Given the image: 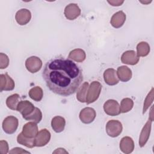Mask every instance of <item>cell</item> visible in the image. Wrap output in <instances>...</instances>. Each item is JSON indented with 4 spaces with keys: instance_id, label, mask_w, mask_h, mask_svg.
Listing matches in <instances>:
<instances>
[{
    "instance_id": "cell-5",
    "label": "cell",
    "mask_w": 154,
    "mask_h": 154,
    "mask_svg": "<svg viewBox=\"0 0 154 154\" xmlns=\"http://www.w3.org/2000/svg\"><path fill=\"white\" fill-rule=\"evenodd\" d=\"M103 110L106 114L111 116H116L121 113L118 102L114 99H109L104 103Z\"/></svg>"
},
{
    "instance_id": "cell-4",
    "label": "cell",
    "mask_w": 154,
    "mask_h": 154,
    "mask_svg": "<svg viewBox=\"0 0 154 154\" xmlns=\"http://www.w3.org/2000/svg\"><path fill=\"white\" fill-rule=\"evenodd\" d=\"M19 125L18 119L13 116H10L4 119L2 122V129L8 134H14L17 129Z\"/></svg>"
},
{
    "instance_id": "cell-12",
    "label": "cell",
    "mask_w": 154,
    "mask_h": 154,
    "mask_svg": "<svg viewBox=\"0 0 154 154\" xmlns=\"http://www.w3.org/2000/svg\"><path fill=\"white\" fill-rule=\"evenodd\" d=\"M31 13L30 11L26 8H22L18 10L15 15V19L20 25H25L30 21Z\"/></svg>"
},
{
    "instance_id": "cell-22",
    "label": "cell",
    "mask_w": 154,
    "mask_h": 154,
    "mask_svg": "<svg viewBox=\"0 0 154 154\" xmlns=\"http://www.w3.org/2000/svg\"><path fill=\"white\" fill-rule=\"evenodd\" d=\"M88 87V83L87 82H85L78 88L76 93V99L79 102L82 103L85 102Z\"/></svg>"
},
{
    "instance_id": "cell-32",
    "label": "cell",
    "mask_w": 154,
    "mask_h": 154,
    "mask_svg": "<svg viewBox=\"0 0 154 154\" xmlns=\"http://www.w3.org/2000/svg\"><path fill=\"white\" fill-rule=\"evenodd\" d=\"M9 153H30V152L23 149L22 148L16 147L13 148L10 151H9Z\"/></svg>"
},
{
    "instance_id": "cell-9",
    "label": "cell",
    "mask_w": 154,
    "mask_h": 154,
    "mask_svg": "<svg viewBox=\"0 0 154 154\" xmlns=\"http://www.w3.org/2000/svg\"><path fill=\"white\" fill-rule=\"evenodd\" d=\"M64 14L67 19L73 20L79 16L81 9L76 4L71 3L65 7Z\"/></svg>"
},
{
    "instance_id": "cell-3",
    "label": "cell",
    "mask_w": 154,
    "mask_h": 154,
    "mask_svg": "<svg viewBox=\"0 0 154 154\" xmlns=\"http://www.w3.org/2000/svg\"><path fill=\"white\" fill-rule=\"evenodd\" d=\"M123 130L122 123L117 120H109L106 125V132L108 136L115 138L120 135Z\"/></svg>"
},
{
    "instance_id": "cell-35",
    "label": "cell",
    "mask_w": 154,
    "mask_h": 154,
    "mask_svg": "<svg viewBox=\"0 0 154 154\" xmlns=\"http://www.w3.org/2000/svg\"><path fill=\"white\" fill-rule=\"evenodd\" d=\"M53 153H68V152L66 151L64 148H58L55 149L54 152Z\"/></svg>"
},
{
    "instance_id": "cell-26",
    "label": "cell",
    "mask_w": 154,
    "mask_h": 154,
    "mask_svg": "<svg viewBox=\"0 0 154 154\" xmlns=\"http://www.w3.org/2000/svg\"><path fill=\"white\" fill-rule=\"evenodd\" d=\"M134 106V102L133 100L129 98L126 97L122 100L120 106V112L126 113L130 111Z\"/></svg>"
},
{
    "instance_id": "cell-15",
    "label": "cell",
    "mask_w": 154,
    "mask_h": 154,
    "mask_svg": "<svg viewBox=\"0 0 154 154\" xmlns=\"http://www.w3.org/2000/svg\"><path fill=\"white\" fill-rule=\"evenodd\" d=\"M151 127H152V121L149 119V120L146 123V124L143 126L140 134V137H139L140 147H143L147 142L150 134Z\"/></svg>"
},
{
    "instance_id": "cell-28",
    "label": "cell",
    "mask_w": 154,
    "mask_h": 154,
    "mask_svg": "<svg viewBox=\"0 0 154 154\" xmlns=\"http://www.w3.org/2000/svg\"><path fill=\"white\" fill-rule=\"evenodd\" d=\"M153 88H152L150 92L148 93L147 96H146L143 108V114H144L147 109L150 107L151 104L153 103Z\"/></svg>"
},
{
    "instance_id": "cell-11",
    "label": "cell",
    "mask_w": 154,
    "mask_h": 154,
    "mask_svg": "<svg viewBox=\"0 0 154 154\" xmlns=\"http://www.w3.org/2000/svg\"><path fill=\"white\" fill-rule=\"evenodd\" d=\"M140 60L137 54L133 50L124 52L121 56V61L123 64L128 65H135Z\"/></svg>"
},
{
    "instance_id": "cell-31",
    "label": "cell",
    "mask_w": 154,
    "mask_h": 154,
    "mask_svg": "<svg viewBox=\"0 0 154 154\" xmlns=\"http://www.w3.org/2000/svg\"><path fill=\"white\" fill-rule=\"evenodd\" d=\"M8 152V144L5 140L0 141V153L6 154Z\"/></svg>"
},
{
    "instance_id": "cell-7",
    "label": "cell",
    "mask_w": 154,
    "mask_h": 154,
    "mask_svg": "<svg viewBox=\"0 0 154 154\" xmlns=\"http://www.w3.org/2000/svg\"><path fill=\"white\" fill-rule=\"evenodd\" d=\"M96 116V111L91 107H85L81 109L79 117L81 121L85 124H90L94 121Z\"/></svg>"
},
{
    "instance_id": "cell-36",
    "label": "cell",
    "mask_w": 154,
    "mask_h": 154,
    "mask_svg": "<svg viewBox=\"0 0 154 154\" xmlns=\"http://www.w3.org/2000/svg\"><path fill=\"white\" fill-rule=\"evenodd\" d=\"M152 1H144V2H143V1H140V2H141V3H143V4H148V3H150V2H151Z\"/></svg>"
},
{
    "instance_id": "cell-30",
    "label": "cell",
    "mask_w": 154,
    "mask_h": 154,
    "mask_svg": "<svg viewBox=\"0 0 154 154\" xmlns=\"http://www.w3.org/2000/svg\"><path fill=\"white\" fill-rule=\"evenodd\" d=\"M9 65L8 57L2 52L0 53V69H4L7 68Z\"/></svg>"
},
{
    "instance_id": "cell-19",
    "label": "cell",
    "mask_w": 154,
    "mask_h": 154,
    "mask_svg": "<svg viewBox=\"0 0 154 154\" xmlns=\"http://www.w3.org/2000/svg\"><path fill=\"white\" fill-rule=\"evenodd\" d=\"M66 120L61 116H55L51 120V127L57 133L61 132L65 128Z\"/></svg>"
},
{
    "instance_id": "cell-2",
    "label": "cell",
    "mask_w": 154,
    "mask_h": 154,
    "mask_svg": "<svg viewBox=\"0 0 154 154\" xmlns=\"http://www.w3.org/2000/svg\"><path fill=\"white\" fill-rule=\"evenodd\" d=\"M102 90V85L98 81H93L88 89L85 102L90 104L94 102L99 97Z\"/></svg>"
},
{
    "instance_id": "cell-20",
    "label": "cell",
    "mask_w": 154,
    "mask_h": 154,
    "mask_svg": "<svg viewBox=\"0 0 154 154\" xmlns=\"http://www.w3.org/2000/svg\"><path fill=\"white\" fill-rule=\"evenodd\" d=\"M68 58L76 62L82 63L86 58V54L82 49H75L70 52Z\"/></svg>"
},
{
    "instance_id": "cell-25",
    "label": "cell",
    "mask_w": 154,
    "mask_h": 154,
    "mask_svg": "<svg viewBox=\"0 0 154 154\" xmlns=\"http://www.w3.org/2000/svg\"><path fill=\"white\" fill-rule=\"evenodd\" d=\"M150 46L146 42H141L137 46V55L140 57H146L150 52Z\"/></svg>"
},
{
    "instance_id": "cell-8",
    "label": "cell",
    "mask_w": 154,
    "mask_h": 154,
    "mask_svg": "<svg viewBox=\"0 0 154 154\" xmlns=\"http://www.w3.org/2000/svg\"><path fill=\"white\" fill-rule=\"evenodd\" d=\"M51 137V133L48 129H41L34 138L35 147H43L46 146L49 142Z\"/></svg>"
},
{
    "instance_id": "cell-16",
    "label": "cell",
    "mask_w": 154,
    "mask_h": 154,
    "mask_svg": "<svg viewBox=\"0 0 154 154\" xmlns=\"http://www.w3.org/2000/svg\"><path fill=\"white\" fill-rule=\"evenodd\" d=\"M119 147L120 150L125 154L132 153L134 149V143L132 138L128 136L123 137L120 142Z\"/></svg>"
},
{
    "instance_id": "cell-21",
    "label": "cell",
    "mask_w": 154,
    "mask_h": 154,
    "mask_svg": "<svg viewBox=\"0 0 154 154\" xmlns=\"http://www.w3.org/2000/svg\"><path fill=\"white\" fill-rule=\"evenodd\" d=\"M28 94L31 99L36 102H39L43 98V91L40 87L35 86L29 90Z\"/></svg>"
},
{
    "instance_id": "cell-34",
    "label": "cell",
    "mask_w": 154,
    "mask_h": 154,
    "mask_svg": "<svg viewBox=\"0 0 154 154\" xmlns=\"http://www.w3.org/2000/svg\"><path fill=\"white\" fill-rule=\"evenodd\" d=\"M107 2L112 6H120L124 3V1H118V0H112V1H107Z\"/></svg>"
},
{
    "instance_id": "cell-14",
    "label": "cell",
    "mask_w": 154,
    "mask_h": 154,
    "mask_svg": "<svg viewBox=\"0 0 154 154\" xmlns=\"http://www.w3.org/2000/svg\"><path fill=\"white\" fill-rule=\"evenodd\" d=\"M103 79L105 83L109 85H115L119 82L117 71L112 68L107 69L104 71Z\"/></svg>"
},
{
    "instance_id": "cell-6",
    "label": "cell",
    "mask_w": 154,
    "mask_h": 154,
    "mask_svg": "<svg viewBox=\"0 0 154 154\" xmlns=\"http://www.w3.org/2000/svg\"><path fill=\"white\" fill-rule=\"evenodd\" d=\"M42 67V61L40 58L32 56L25 61V67L31 73H35L38 72Z\"/></svg>"
},
{
    "instance_id": "cell-24",
    "label": "cell",
    "mask_w": 154,
    "mask_h": 154,
    "mask_svg": "<svg viewBox=\"0 0 154 154\" xmlns=\"http://www.w3.org/2000/svg\"><path fill=\"white\" fill-rule=\"evenodd\" d=\"M17 141L19 144L23 145L28 148H33L35 147L34 138L26 137L21 132L17 137Z\"/></svg>"
},
{
    "instance_id": "cell-23",
    "label": "cell",
    "mask_w": 154,
    "mask_h": 154,
    "mask_svg": "<svg viewBox=\"0 0 154 154\" xmlns=\"http://www.w3.org/2000/svg\"><path fill=\"white\" fill-rule=\"evenodd\" d=\"M20 96L17 94H13L8 96L6 99V105L8 108L11 110H17V105L20 102Z\"/></svg>"
},
{
    "instance_id": "cell-10",
    "label": "cell",
    "mask_w": 154,
    "mask_h": 154,
    "mask_svg": "<svg viewBox=\"0 0 154 154\" xmlns=\"http://www.w3.org/2000/svg\"><path fill=\"white\" fill-rule=\"evenodd\" d=\"M35 106L28 100H21L17 105V111L19 112L23 119L30 115L34 110Z\"/></svg>"
},
{
    "instance_id": "cell-27",
    "label": "cell",
    "mask_w": 154,
    "mask_h": 154,
    "mask_svg": "<svg viewBox=\"0 0 154 154\" xmlns=\"http://www.w3.org/2000/svg\"><path fill=\"white\" fill-rule=\"evenodd\" d=\"M24 119H25L26 120H28V121H32L36 123H38L39 122H40V121L42 119V111H40V109L38 108L35 107L34 111L30 115H29L28 116L25 117Z\"/></svg>"
},
{
    "instance_id": "cell-13",
    "label": "cell",
    "mask_w": 154,
    "mask_h": 154,
    "mask_svg": "<svg viewBox=\"0 0 154 154\" xmlns=\"http://www.w3.org/2000/svg\"><path fill=\"white\" fill-rule=\"evenodd\" d=\"M38 132V126L34 122H30L25 124L22 132L24 136L30 138H35Z\"/></svg>"
},
{
    "instance_id": "cell-33",
    "label": "cell",
    "mask_w": 154,
    "mask_h": 154,
    "mask_svg": "<svg viewBox=\"0 0 154 154\" xmlns=\"http://www.w3.org/2000/svg\"><path fill=\"white\" fill-rule=\"evenodd\" d=\"M5 84V75L1 74L0 75V91H4Z\"/></svg>"
},
{
    "instance_id": "cell-17",
    "label": "cell",
    "mask_w": 154,
    "mask_h": 154,
    "mask_svg": "<svg viewBox=\"0 0 154 154\" xmlns=\"http://www.w3.org/2000/svg\"><path fill=\"white\" fill-rule=\"evenodd\" d=\"M126 18V14L123 11H119L112 16L110 20L111 25L115 28H119L123 25Z\"/></svg>"
},
{
    "instance_id": "cell-1",
    "label": "cell",
    "mask_w": 154,
    "mask_h": 154,
    "mask_svg": "<svg viewBox=\"0 0 154 154\" xmlns=\"http://www.w3.org/2000/svg\"><path fill=\"white\" fill-rule=\"evenodd\" d=\"M42 76L51 91L64 97L74 94L83 81L79 66L72 60L63 58L48 61L43 68Z\"/></svg>"
},
{
    "instance_id": "cell-18",
    "label": "cell",
    "mask_w": 154,
    "mask_h": 154,
    "mask_svg": "<svg viewBox=\"0 0 154 154\" xmlns=\"http://www.w3.org/2000/svg\"><path fill=\"white\" fill-rule=\"evenodd\" d=\"M117 75L119 79L122 82L129 81L132 76V70L126 66H122L117 68Z\"/></svg>"
},
{
    "instance_id": "cell-29",
    "label": "cell",
    "mask_w": 154,
    "mask_h": 154,
    "mask_svg": "<svg viewBox=\"0 0 154 154\" xmlns=\"http://www.w3.org/2000/svg\"><path fill=\"white\" fill-rule=\"evenodd\" d=\"M5 75V85L4 88V91H11L14 88L15 83L13 79L6 73Z\"/></svg>"
}]
</instances>
